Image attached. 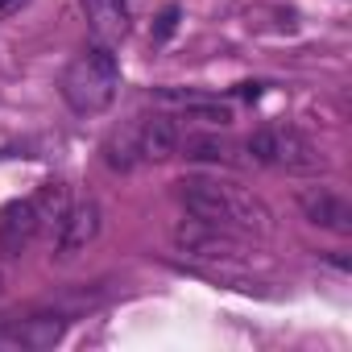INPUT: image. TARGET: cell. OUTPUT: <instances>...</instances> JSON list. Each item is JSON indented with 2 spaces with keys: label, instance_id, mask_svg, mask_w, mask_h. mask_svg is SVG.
<instances>
[{
  "label": "cell",
  "instance_id": "obj_1",
  "mask_svg": "<svg viewBox=\"0 0 352 352\" xmlns=\"http://www.w3.org/2000/svg\"><path fill=\"white\" fill-rule=\"evenodd\" d=\"M174 187H179V204H183L187 216H195V220H208V224L228 228V232H236V236H270V232H274L270 208H265L253 191H245V187H236V183H228V179L191 174V179L174 183Z\"/></svg>",
  "mask_w": 352,
  "mask_h": 352
},
{
  "label": "cell",
  "instance_id": "obj_2",
  "mask_svg": "<svg viewBox=\"0 0 352 352\" xmlns=\"http://www.w3.org/2000/svg\"><path fill=\"white\" fill-rule=\"evenodd\" d=\"M116 87H120V67H116V54L112 46H87L83 54H75L58 79V91L63 100L71 104V112L79 116H100L112 108L116 100Z\"/></svg>",
  "mask_w": 352,
  "mask_h": 352
},
{
  "label": "cell",
  "instance_id": "obj_3",
  "mask_svg": "<svg viewBox=\"0 0 352 352\" xmlns=\"http://www.w3.org/2000/svg\"><path fill=\"white\" fill-rule=\"evenodd\" d=\"M249 157L253 162H265V166H286L294 174H315L323 166V153L298 133V129H286V124H270V129H257L249 141H245Z\"/></svg>",
  "mask_w": 352,
  "mask_h": 352
},
{
  "label": "cell",
  "instance_id": "obj_4",
  "mask_svg": "<svg viewBox=\"0 0 352 352\" xmlns=\"http://www.w3.org/2000/svg\"><path fill=\"white\" fill-rule=\"evenodd\" d=\"M174 245H179V253L183 257H191V261H216V265H232V261H241L245 257V249H241V236L236 232H228V228H216V224H208V220H183L179 228H174Z\"/></svg>",
  "mask_w": 352,
  "mask_h": 352
},
{
  "label": "cell",
  "instance_id": "obj_5",
  "mask_svg": "<svg viewBox=\"0 0 352 352\" xmlns=\"http://www.w3.org/2000/svg\"><path fill=\"white\" fill-rule=\"evenodd\" d=\"M67 331V315H30V319H17V323H5L0 327V348H21V352H42V348H54Z\"/></svg>",
  "mask_w": 352,
  "mask_h": 352
},
{
  "label": "cell",
  "instance_id": "obj_6",
  "mask_svg": "<svg viewBox=\"0 0 352 352\" xmlns=\"http://www.w3.org/2000/svg\"><path fill=\"white\" fill-rule=\"evenodd\" d=\"M96 232H100V204L96 199H75L67 208L58 232H54V253L58 257H75V253H83L96 241Z\"/></svg>",
  "mask_w": 352,
  "mask_h": 352
},
{
  "label": "cell",
  "instance_id": "obj_7",
  "mask_svg": "<svg viewBox=\"0 0 352 352\" xmlns=\"http://www.w3.org/2000/svg\"><path fill=\"white\" fill-rule=\"evenodd\" d=\"M38 236H42V228H38L34 199H13L0 208V253L5 257H21Z\"/></svg>",
  "mask_w": 352,
  "mask_h": 352
},
{
  "label": "cell",
  "instance_id": "obj_8",
  "mask_svg": "<svg viewBox=\"0 0 352 352\" xmlns=\"http://www.w3.org/2000/svg\"><path fill=\"white\" fill-rule=\"evenodd\" d=\"M298 208H302V216H307L311 224H319V228L352 232V204H348L340 191H331V187H311V191H302V195H298Z\"/></svg>",
  "mask_w": 352,
  "mask_h": 352
},
{
  "label": "cell",
  "instance_id": "obj_9",
  "mask_svg": "<svg viewBox=\"0 0 352 352\" xmlns=\"http://www.w3.org/2000/svg\"><path fill=\"white\" fill-rule=\"evenodd\" d=\"M179 141H183V129L174 116H141L137 120V153L141 162H162V157H174L179 153Z\"/></svg>",
  "mask_w": 352,
  "mask_h": 352
},
{
  "label": "cell",
  "instance_id": "obj_10",
  "mask_svg": "<svg viewBox=\"0 0 352 352\" xmlns=\"http://www.w3.org/2000/svg\"><path fill=\"white\" fill-rule=\"evenodd\" d=\"M79 5H83V17H87V25H91L100 46H116V42L129 38V21L133 17H129L124 0H79Z\"/></svg>",
  "mask_w": 352,
  "mask_h": 352
},
{
  "label": "cell",
  "instance_id": "obj_11",
  "mask_svg": "<svg viewBox=\"0 0 352 352\" xmlns=\"http://www.w3.org/2000/svg\"><path fill=\"white\" fill-rule=\"evenodd\" d=\"M67 208H71V195H67V187L63 183H46L38 195H34V212H38V228L54 241V232H58V224H63V216H67Z\"/></svg>",
  "mask_w": 352,
  "mask_h": 352
},
{
  "label": "cell",
  "instance_id": "obj_12",
  "mask_svg": "<svg viewBox=\"0 0 352 352\" xmlns=\"http://www.w3.org/2000/svg\"><path fill=\"white\" fill-rule=\"evenodd\" d=\"M170 100L183 108V116L204 120V124H212V129H224V124H232V120H236V116H232V108H228V104H220V100H204V96H170Z\"/></svg>",
  "mask_w": 352,
  "mask_h": 352
},
{
  "label": "cell",
  "instance_id": "obj_13",
  "mask_svg": "<svg viewBox=\"0 0 352 352\" xmlns=\"http://www.w3.org/2000/svg\"><path fill=\"white\" fill-rule=\"evenodd\" d=\"M104 162L112 170H133L141 162V153H137V124H124V129H116L104 141Z\"/></svg>",
  "mask_w": 352,
  "mask_h": 352
},
{
  "label": "cell",
  "instance_id": "obj_14",
  "mask_svg": "<svg viewBox=\"0 0 352 352\" xmlns=\"http://www.w3.org/2000/svg\"><path fill=\"white\" fill-rule=\"evenodd\" d=\"M179 149H183V157H199V162H228L232 157L220 137H204V133H191V137L183 133Z\"/></svg>",
  "mask_w": 352,
  "mask_h": 352
},
{
  "label": "cell",
  "instance_id": "obj_15",
  "mask_svg": "<svg viewBox=\"0 0 352 352\" xmlns=\"http://www.w3.org/2000/svg\"><path fill=\"white\" fill-rule=\"evenodd\" d=\"M174 21H179V9H166V13L157 17V38H170V34H174Z\"/></svg>",
  "mask_w": 352,
  "mask_h": 352
},
{
  "label": "cell",
  "instance_id": "obj_16",
  "mask_svg": "<svg viewBox=\"0 0 352 352\" xmlns=\"http://www.w3.org/2000/svg\"><path fill=\"white\" fill-rule=\"evenodd\" d=\"M241 96H245V100H257V96H261V87H257V83H241Z\"/></svg>",
  "mask_w": 352,
  "mask_h": 352
},
{
  "label": "cell",
  "instance_id": "obj_17",
  "mask_svg": "<svg viewBox=\"0 0 352 352\" xmlns=\"http://www.w3.org/2000/svg\"><path fill=\"white\" fill-rule=\"evenodd\" d=\"M25 5V0H0V13H17Z\"/></svg>",
  "mask_w": 352,
  "mask_h": 352
},
{
  "label": "cell",
  "instance_id": "obj_18",
  "mask_svg": "<svg viewBox=\"0 0 352 352\" xmlns=\"http://www.w3.org/2000/svg\"><path fill=\"white\" fill-rule=\"evenodd\" d=\"M0 294H5V274H0Z\"/></svg>",
  "mask_w": 352,
  "mask_h": 352
}]
</instances>
